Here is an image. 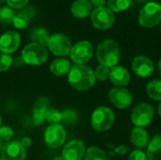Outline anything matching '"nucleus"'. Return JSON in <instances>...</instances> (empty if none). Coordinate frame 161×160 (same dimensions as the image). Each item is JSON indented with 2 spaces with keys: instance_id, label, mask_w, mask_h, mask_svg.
Masks as SVG:
<instances>
[{
  "instance_id": "1",
  "label": "nucleus",
  "mask_w": 161,
  "mask_h": 160,
  "mask_svg": "<svg viewBox=\"0 0 161 160\" xmlns=\"http://www.w3.org/2000/svg\"><path fill=\"white\" fill-rule=\"evenodd\" d=\"M70 85L77 91H88L95 84L94 71L84 64H75L68 74Z\"/></svg>"
},
{
  "instance_id": "2",
  "label": "nucleus",
  "mask_w": 161,
  "mask_h": 160,
  "mask_svg": "<svg viewBox=\"0 0 161 160\" xmlns=\"http://www.w3.org/2000/svg\"><path fill=\"white\" fill-rule=\"evenodd\" d=\"M96 58L100 64L108 68L117 66L120 58V48L116 41L113 40H105L99 43L96 50Z\"/></svg>"
},
{
  "instance_id": "3",
  "label": "nucleus",
  "mask_w": 161,
  "mask_h": 160,
  "mask_svg": "<svg viewBox=\"0 0 161 160\" xmlns=\"http://www.w3.org/2000/svg\"><path fill=\"white\" fill-rule=\"evenodd\" d=\"M21 58L24 63L31 66H40L46 62L48 52L45 47L37 43H28L22 50Z\"/></svg>"
},
{
  "instance_id": "4",
  "label": "nucleus",
  "mask_w": 161,
  "mask_h": 160,
  "mask_svg": "<svg viewBox=\"0 0 161 160\" xmlns=\"http://www.w3.org/2000/svg\"><path fill=\"white\" fill-rule=\"evenodd\" d=\"M161 22V5L158 2L147 3L140 11L139 24L145 28H152Z\"/></svg>"
},
{
  "instance_id": "5",
  "label": "nucleus",
  "mask_w": 161,
  "mask_h": 160,
  "mask_svg": "<svg viewBox=\"0 0 161 160\" xmlns=\"http://www.w3.org/2000/svg\"><path fill=\"white\" fill-rule=\"evenodd\" d=\"M115 120L113 111L107 107L97 108L92 115L91 124L95 131L105 132L108 130Z\"/></svg>"
},
{
  "instance_id": "6",
  "label": "nucleus",
  "mask_w": 161,
  "mask_h": 160,
  "mask_svg": "<svg viewBox=\"0 0 161 160\" xmlns=\"http://www.w3.org/2000/svg\"><path fill=\"white\" fill-rule=\"evenodd\" d=\"M155 116L154 108L147 103H142L135 107L131 114V121L136 127H146L151 124Z\"/></svg>"
},
{
  "instance_id": "7",
  "label": "nucleus",
  "mask_w": 161,
  "mask_h": 160,
  "mask_svg": "<svg viewBox=\"0 0 161 160\" xmlns=\"http://www.w3.org/2000/svg\"><path fill=\"white\" fill-rule=\"evenodd\" d=\"M91 21L96 29L107 30L113 25L115 22V15L108 8H97L92 11Z\"/></svg>"
},
{
  "instance_id": "8",
  "label": "nucleus",
  "mask_w": 161,
  "mask_h": 160,
  "mask_svg": "<svg viewBox=\"0 0 161 160\" xmlns=\"http://www.w3.org/2000/svg\"><path fill=\"white\" fill-rule=\"evenodd\" d=\"M48 47L55 56L66 57L71 52L72 43L66 35L61 33H55L50 36Z\"/></svg>"
},
{
  "instance_id": "9",
  "label": "nucleus",
  "mask_w": 161,
  "mask_h": 160,
  "mask_svg": "<svg viewBox=\"0 0 161 160\" xmlns=\"http://www.w3.org/2000/svg\"><path fill=\"white\" fill-rule=\"evenodd\" d=\"M70 56L75 64H85L93 56L92 44L88 41H80L72 46Z\"/></svg>"
},
{
  "instance_id": "10",
  "label": "nucleus",
  "mask_w": 161,
  "mask_h": 160,
  "mask_svg": "<svg viewBox=\"0 0 161 160\" xmlns=\"http://www.w3.org/2000/svg\"><path fill=\"white\" fill-rule=\"evenodd\" d=\"M66 140V131L64 127L59 124H51L44 132V141L50 148L56 149L60 147Z\"/></svg>"
},
{
  "instance_id": "11",
  "label": "nucleus",
  "mask_w": 161,
  "mask_h": 160,
  "mask_svg": "<svg viewBox=\"0 0 161 160\" xmlns=\"http://www.w3.org/2000/svg\"><path fill=\"white\" fill-rule=\"evenodd\" d=\"M108 99L114 107L120 109L129 108L133 102V96L131 92L127 89L121 87L111 89L108 92Z\"/></svg>"
},
{
  "instance_id": "12",
  "label": "nucleus",
  "mask_w": 161,
  "mask_h": 160,
  "mask_svg": "<svg viewBox=\"0 0 161 160\" xmlns=\"http://www.w3.org/2000/svg\"><path fill=\"white\" fill-rule=\"evenodd\" d=\"M25 148L20 141H8L3 145L1 160H25Z\"/></svg>"
},
{
  "instance_id": "13",
  "label": "nucleus",
  "mask_w": 161,
  "mask_h": 160,
  "mask_svg": "<svg viewBox=\"0 0 161 160\" xmlns=\"http://www.w3.org/2000/svg\"><path fill=\"white\" fill-rule=\"evenodd\" d=\"M21 43V36L17 31L8 30L0 37V51L3 54L14 53Z\"/></svg>"
},
{
  "instance_id": "14",
  "label": "nucleus",
  "mask_w": 161,
  "mask_h": 160,
  "mask_svg": "<svg viewBox=\"0 0 161 160\" xmlns=\"http://www.w3.org/2000/svg\"><path fill=\"white\" fill-rule=\"evenodd\" d=\"M86 154V147L79 140L69 141L62 150L61 157L64 160H82Z\"/></svg>"
},
{
  "instance_id": "15",
  "label": "nucleus",
  "mask_w": 161,
  "mask_h": 160,
  "mask_svg": "<svg viewBox=\"0 0 161 160\" xmlns=\"http://www.w3.org/2000/svg\"><path fill=\"white\" fill-rule=\"evenodd\" d=\"M132 69L138 76L147 78L153 74L155 66L149 58L145 56H137L132 61Z\"/></svg>"
},
{
  "instance_id": "16",
  "label": "nucleus",
  "mask_w": 161,
  "mask_h": 160,
  "mask_svg": "<svg viewBox=\"0 0 161 160\" xmlns=\"http://www.w3.org/2000/svg\"><path fill=\"white\" fill-rule=\"evenodd\" d=\"M49 109V101L45 97H40L36 100L33 108L32 121L34 125H41L45 120L46 112Z\"/></svg>"
},
{
  "instance_id": "17",
  "label": "nucleus",
  "mask_w": 161,
  "mask_h": 160,
  "mask_svg": "<svg viewBox=\"0 0 161 160\" xmlns=\"http://www.w3.org/2000/svg\"><path fill=\"white\" fill-rule=\"evenodd\" d=\"M109 79L116 87L125 88L130 81V74L125 67L117 65L110 69Z\"/></svg>"
},
{
  "instance_id": "18",
  "label": "nucleus",
  "mask_w": 161,
  "mask_h": 160,
  "mask_svg": "<svg viewBox=\"0 0 161 160\" xmlns=\"http://www.w3.org/2000/svg\"><path fill=\"white\" fill-rule=\"evenodd\" d=\"M130 141H131L132 144L139 150L144 149L148 146V144L150 142L149 134L142 127H135L131 132Z\"/></svg>"
},
{
  "instance_id": "19",
  "label": "nucleus",
  "mask_w": 161,
  "mask_h": 160,
  "mask_svg": "<svg viewBox=\"0 0 161 160\" xmlns=\"http://www.w3.org/2000/svg\"><path fill=\"white\" fill-rule=\"evenodd\" d=\"M92 11V5L90 0H75L71 7V12L76 18H86L91 15Z\"/></svg>"
},
{
  "instance_id": "20",
  "label": "nucleus",
  "mask_w": 161,
  "mask_h": 160,
  "mask_svg": "<svg viewBox=\"0 0 161 160\" xmlns=\"http://www.w3.org/2000/svg\"><path fill=\"white\" fill-rule=\"evenodd\" d=\"M71 63L65 58H57L50 64V72L56 76H63L69 74Z\"/></svg>"
},
{
  "instance_id": "21",
  "label": "nucleus",
  "mask_w": 161,
  "mask_h": 160,
  "mask_svg": "<svg viewBox=\"0 0 161 160\" xmlns=\"http://www.w3.org/2000/svg\"><path fill=\"white\" fill-rule=\"evenodd\" d=\"M148 160H161V135L155 136L147 146Z\"/></svg>"
},
{
  "instance_id": "22",
  "label": "nucleus",
  "mask_w": 161,
  "mask_h": 160,
  "mask_svg": "<svg viewBox=\"0 0 161 160\" xmlns=\"http://www.w3.org/2000/svg\"><path fill=\"white\" fill-rule=\"evenodd\" d=\"M30 38L33 43H37L43 47L48 46L50 35L48 31L43 27H34L30 31Z\"/></svg>"
},
{
  "instance_id": "23",
  "label": "nucleus",
  "mask_w": 161,
  "mask_h": 160,
  "mask_svg": "<svg viewBox=\"0 0 161 160\" xmlns=\"http://www.w3.org/2000/svg\"><path fill=\"white\" fill-rule=\"evenodd\" d=\"M146 92L151 99L161 102V80L150 81L146 86Z\"/></svg>"
},
{
  "instance_id": "24",
  "label": "nucleus",
  "mask_w": 161,
  "mask_h": 160,
  "mask_svg": "<svg viewBox=\"0 0 161 160\" xmlns=\"http://www.w3.org/2000/svg\"><path fill=\"white\" fill-rule=\"evenodd\" d=\"M132 4V0H108V8L112 12L126 10Z\"/></svg>"
},
{
  "instance_id": "25",
  "label": "nucleus",
  "mask_w": 161,
  "mask_h": 160,
  "mask_svg": "<svg viewBox=\"0 0 161 160\" xmlns=\"http://www.w3.org/2000/svg\"><path fill=\"white\" fill-rule=\"evenodd\" d=\"M11 24L17 29H25L28 27V25L30 24V17L25 12L15 13Z\"/></svg>"
},
{
  "instance_id": "26",
  "label": "nucleus",
  "mask_w": 161,
  "mask_h": 160,
  "mask_svg": "<svg viewBox=\"0 0 161 160\" xmlns=\"http://www.w3.org/2000/svg\"><path fill=\"white\" fill-rule=\"evenodd\" d=\"M85 160H108L106 153L98 147H90L86 150Z\"/></svg>"
},
{
  "instance_id": "27",
  "label": "nucleus",
  "mask_w": 161,
  "mask_h": 160,
  "mask_svg": "<svg viewBox=\"0 0 161 160\" xmlns=\"http://www.w3.org/2000/svg\"><path fill=\"white\" fill-rule=\"evenodd\" d=\"M15 15L13 8L8 6L0 7V23L3 25H9L12 23V19Z\"/></svg>"
},
{
  "instance_id": "28",
  "label": "nucleus",
  "mask_w": 161,
  "mask_h": 160,
  "mask_svg": "<svg viewBox=\"0 0 161 160\" xmlns=\"http://www.w3.org/2000/svg\"><path fill=\"white\" fill-rule=\"evenodd\" d=\"M61 115H62L61 122H63L67 125H73V124H76L78 121V118H79L77 111H75V109H72V108L65 109L64 111L61 112Z\"/></svg>"
},
{
  "instance_id": "29",
  "label": "nucleus",
  "mask_w": 161,
  "mask_h": 160,
  "mask_svg": "<svg viewBox=\"0 0 161 160\" xmlns=\"http://www.w3.org/2000/svg\"><path fill=\"white\" fill-rule=\"evenodd\" d=\"M45 120L51 124H59L62 120V115L61 112L58 111L56 108H49L48 111L46 112V116H45Z\"/></svg>"
},
{
  "instance_id": "30",
  "label": "nucleus",
  "mask_w": 161,
  "mask_h": 160,
  "mask_svg": "<svg viewBox=\"0 0 161 160\" xmlns=\"http://www.w3.org/2000/svg\"><path fill=\"white\" fill-rule=\"evenodd\" d=\"M109 74H110V70L108 67L100 64L99 66L96 67L95 71H94V75L96 80L99 81H105L109 77Z\"/></svg>"
},
{
  "instance_id": "31",
  "label": "nucleus",
  "mask_w": 161,
  "mask_h": 160,
  "mask_svg": "<svg viewBox=\"0 0 161 160\" xmlns=\"http://www.w3.org/2000/svg\"><path fill=\"white\" fill-rule=\"evenodd\" d=\"M13 63V58L8 54H0V72L8 71Z\"/></svg>"
},
{
  "instance_id": "32",
  "label": "nucleus",
  "mask_w": 161,
  "mask_h": 160,
  "mask_svg": "<svg viewBox=\"0 0 161 160\" xmlns=\"http://www.w3.org/2000/svg\"><path fill=\"white\" fill-rule=\"evenodd\" d=\"M13 130L9 126H1L0 127V140L5 141H9L11 138L13 137Z\"/></svg>"
},
{
  "instance_id": "33",
  "label": "nucleus",
  "mask_w": 161,
  "mask_h": 160,
  "mask_svg": "<svg viewBox=\"0 0 161 160\" xmlns=\"http://www.w3.org/2000/svg\"><path fill=\"white\" fill-rule=\"evenodd\" d=\"M29 0H7V4L11 8H22L28 4Z\"/></svg>"
},
{
  "instance_id": "34",
  "label": "nucleus",
  "mask_w": 161,
  "mask_h": 160,
  "mask_svg": "<svg viewBox=\"0 0 161 160\" xmlns=\"http://www.w3.org/2000/svg\"><path fill=\"white\" fill-rule=\"evenodd\" d=\"M128 160H148L147 156L142 150H134L130 153Z\"/></svg>"
},
{
  "instance_id": "35",
  "label": "nucleus",
  "mask_w": 161,
  "mask_h": 160,
  "mask_svg": "<svg viewBox=\"0 0 161 160\" xmlns=\"http://www.w3.org/2000/svg\"><path fill=\"white\" fill-rule=\"evenodd\" d=\"M90 2L92 3V6L95 7V8H97L104 7L107 3V0H90Z\"/></svg>"
},
{
  "instance_id": "36",
  "label": "nucleus",
  "mask_w": 161,
  "mask_h": 160,
  "mask_svg": "<svg viewBox=\"0 0 161 160\" xmlns=\"http://www.w3.org/2000/svg\"><path fill=\"white\" fill-rule=\"evenodd\" d=\"M20 142H21V144H22L25 149L31 145V140H30L29 138H24Z\"/></svg>"
},
{
  "instance_id": "37",
  "label": "nucleus",
  "mask_w": 161,
  "mask_h": 160,
  "mask_svg": "<svg viewBox=\"0 0 161 160\" xmlns=\"http://www.w3.org/2000/svg\"><path fill=\"white\" fill-rule=\"evenodd\" d=\"M158 72H159V74L161 75V58H159V61H158Z\"/></svg>"
},
{
  "instance_id": "38",
  "label": "nucleus",
  "mask_w": 161,
  "mask_h": 160,
  "mask_svg": "<svg viewBox=\"0 0 161 160\" xmlns=\"http://www.w3.org/2000/svg\"><path fill=\"white\" fill-rule=\"evenodd\" d=\"M158 114H159V116H160V118H161V102H160V104H159V106H158Z\"/></svg>"
},
{
  "instance_id": "39",
  "label": "nucleus",
  "mask_w": 161,
  "mask_h": 160,
  "mask_svg": "<svg viewBox=\"0 0 161 160\" xmlns=\"http://www.w3.org/2000/svg\"><path fill=\"white\" fill-rule=\"evenodd\" d=\"M54 160H64V159H63V157H62L58 156V157H55V159Z\"/></svg>"
},
{
  "instance_id": "40",
  "label": "nucleus",
  "mask_w": 161,
  "mask_h": 160,
  "mask_svg": "<svg viewBox=\"0 0 161 160\" xmlns=\"http://www.w3.org/2000/svg\"><path fill=\"white\" fill-rule=\"evenodd\" d=\"M3 149V143H2V141L0 140V154H1V151Z\"/></svg>"
},
{
  "instance_id": "41",
  "label": "nucleus",
  "mask_w": 161,
  "mask_h": 160,
  "mask_svg": "<svg viewBox=\"0 0 161 160\" xmlns=\"http://www.w3.org/2000/svg\"><path fill=\"white\" fill-rule=\"evenodd\" d=\"M4 3H7V0H0V4H4Z\"/></svg>"
},
{
  "instance_id": "42",
  "label": "nucleus",
  "mask_w": 161,
  "mask_h": 160,
  "mask_svg": "<svg viewBox=\"0 0 161 160\" xmlns=\"http://www.w3.org/2000/svg\"><path fill=\"white\" fill-rule=\"evenodd\" d=\"M1 124H2V117L0 115V127H1Z\"/></svg>"
},
{
  "instance_id": "43",
  "label": "nucleus",
  "mask_w": 161,
  "mask_h": 160,
  "mask_svg": "<svg viewBox=\"0 0 161 160\" xmlns=\"http://www.w3.org/2000/svg\"><path fill=\"white\" fill-rule=\"evenodd\" d=\"M138 1H140V2H142V1H144V0H138Z\"/></svg>"
},
{
  "instance_id": "44",
  "label": "nucleus",
  "mask_w": 161,
  "mask_h": 160,
  "mask_svg": "<svg viewBox=\"0 0 161 160\" xmlns=\"http://www.w3.org/2000/svg\"><path fill=\"white\" fill-rule=\"evenodd\" d=\"M160 34H161V27H160Z\"/></svg>"
},
{
  "instance_id": "45",
  "label": "nucleus",
  "mask_w": 161,
  "mask_h": 160,
  "mask_svg": "<svg viewBox=\"0 0 161 160\" xmlns=\"http://www.w3.org/2000/svg\"><path fill=\"white\" fill-rule=\"evenodd\" d=\"M0 160H1V159H0Z\"/></svg>"
}]
</instances>
